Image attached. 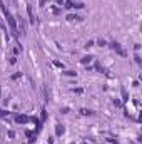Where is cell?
Segmentation results:
<instances>
[{
  "instance_id": "8992f818",
  "label": "cell",
  "mask_w": 142,
  "mask_h": 144,
  "mask_svg": "<svg viewBox=\"0 0 142 144\" xmlns=\"http://www.w3.org/2000/svg\"><path fill=\"white\" fill-rule=\"evenodd\" d=\"M27 14H28V19H30V22L35 23V17H33V12H32V5H27Z\"/></svg>"
},
{
  "instance_id": "277c9868",
  "label": "cell",
  "mask_w": 142,
  "mask_h": 144,
  "mask_svg": "<svg viewBox=\"0 0 142 144\" xmlns=\"http://www.w3.org/2000/svg\"><path fill=\"white\" fill-rule=\"evenodd\" d=\"M64 7H65V9H84V4H75V2H74V0H72V2H64Z\"/></svg>"
},
{
  "instance_id": "9a60e30c",
  "label": "cell",
  "mask_w": 142,
  "mask_h": 144,
  "mask_svg": "<svg viewBox=\"0 0 142 144\" xmlns=\"http://www.w3.org/2000/svg\"><path fill=\"white\" fill-rule=\"evenodd\" d=\"M97 44H99V45H100V47L107 45V42H105V40H104V39H99V40H97Z\"/></svg>"
},
{
  "instance_id": "44dd1931",
  "label": "cell",
  "mask_w": 142,
  "mask_h": 144,
  "mask_svg": "<svg viewBox=\"0 0 142 144\" xmlns=\"http://www.w3.org/2000/svg\"><path fill=\"white\" fill-rule=\"evenodd\" d=\"M84 144H89V142H84Z\"/></svg>"
},
{
  "instance_id": "7a4b0ae2",
  "label": "cell",
  "mask_w": 142,
  "mask_h": 144,
  "mask_svg": "<svg viewBox=\"0 0 142 144\" xmlns=\"http://www.w3.org/2000/svg\"><path fill=\"white\" fill-rule=\"evenodd\" d=\"M110 47H112V49H114V50L117 52L119 55H122V57H125V55H127V52H125L124 49H122V45H120L119 42H110Z\"/></svg>"
},
{
  "instance_id": "5b68a950",
  "label": "cell",
  "mask_w": 142,
  "mask_h": 144,
  "mask_svg": "<svg viewBox=\"0 0 142 144\" xmlns=\"http://www.w3.org/2000/svg\"><path fill=\"white\" fill-rule=\"evenodd\" d=\"M64 132H65V127H64V126H62V124H55V136H59V137H60Z\"/></svg>"
},
{
  "instance_id": "2e32d148",
  "label": "cell",
  "mask_w": 142,
  "mask_h": 144,
  "mask_svg": "<svg viewBox=\"0 0 142 144\" xmlns=\"http://www.w3.org/2000/svg\"><path fill=\"white\" fill-rule=\"evenodd\" d=\"M64 74H65V75H72V77H74V75H75V72H74V70H65Z\"/></svg>"
},
{
  "instance_id": "6da1fadb",
  "label": "cell",
  "mask_w": 142,
  "mask_h": 144,
  "mask_svg": "<svg viewBox=\"0 0 142 144\" xmlns=\"http://www.w3.org/2000/svg\"><path fill=\"white\" fill-rule=\"evenodd\" d=\"M0 9H2V12H4L5 14V19H7V22H9V25H10V30H12V34H14V35H17V20L14 19V15L10 14L9 10L5 9V5L2 4V2H0Z\"/></svg>"
},
{
  "instance_id": "4fadbf2b",
  "label": "cell",
  "mask_w": 142,
  "mask_h": 144,
  "mask_svg": "<svg viewBox=\"0 0 142 144\" xmlns=\"http://www.w3.org/2000/svg\"><path fill=\"white\" fill-rule=\"evenodd\" d=\"M45 119H47V111H45V109H42V117H40V121L44 122Z\"/></svg>"
},
{
  "instance_id": "e0dca14e",
  "label": "cell",
  "mask_w": 142,
  "mask_h": 144,
  "mask_svg": "<svg viewBox=\"0 0 142 144\" xmlns=\"http://www.w3.org/2000/svg\"><path fill=\"white\" fill-rule=\"evenodd\" d=\"M54 65H55V67H60V69H62V67H64V64H62V62H57V61L54 62Z\"/></svg>"
},
{
  "instance_id": "7c38bea8",
  "label": "cell",
  "mask_w": 142,
  "mask_h": 144,
  "mask_svg": "<svg viewBox=\"0 0 142 144\" xmlns=\"http://www.w3.org/2000/svg\"><path fill=\"white\" fill-rule=\"evenodd\" d=\"M20 77H22V72H15V74L12 75L10 79H12V80H17V79H20Z\"/></svg>"
},
{
  "instance_id": "8fae6325",
  "label": "cell",
  "mask_w": 142,
  "mask_h": 144,
  "mask_svg": "<svg viewBox=\"0 0 142 144\" xmlns=\"http://www.w3.org/2000/svg\"><path fill=\"white\" fill-rule=\"evenodd\" d=\"M120 92H122V99H124V101H129V94H127V91H125V87L120 89Z\"/></svg>"
},
{
  "instance_id": "30bf717a",
  "label": "cell",
  "mask_w": 142,
  "mask_h": 144,
  "mask_svg": "<svg viewBox=\"0 0 142 144\" xmlns=\"http://www.w3.org/2000/svg\"><path fill=\"white\" fill-rule=\"evenodd\" d=\"M80 114H82V116H92L94 112H92L90 109H85V107H82V109H80Z\"/></svg>"
},
{
  "instance_id": "ba28073f",
  "label": "cell",
  "mask_w": 142,
  "mask_h": 144,
  "mask_svg": "<svg viewBox=\"0 0 142 144\" xmlns=\"http://www.w3.org/2000/svg\"><path fill=\"white\" fill-rule=\"evenodd\" d=\"M92 59H94L92 55H85V57H82V61H80V62H82L84 65H87V64H90V62H92Z\"/></svg>"
},
{
  "instance_id": "d6986e66",
  "label": "cell",
  "mask_w": 142,
  "mask_h": 144,
  "mask_svg": "<svg viewBox=\"0 0 142 144\" xmlns=\"http://www.w3.org/2000/svg\"><path fill=\"white\" fill-rule=\"evenodd\" d=\"M109 142H110V144H119V142H117V141L114 139V137H110V139H109Z\"/></svg>"
},
{
  "instance_id": "5bb4252c",
  "label": "cell",
  "mask_w": 142,
  "mask_h": 144,
  "mask_svg": "<svg viewBox=\"0 0 142 144\" xmlns=\"http://www.w3.org/2000/svg\"><path fill=\"white\" fill-rule=\"evenodd\" d=\"M44 92H45V101L49 102V101H50V92H49V89L45 87V91H44Z\"/></svg>"
},
{
  "instance_id": "3957f363",
  "label": "cell",
  "mask_w": 142,
  "mask_h": 144,
  "mask_svg": "<svg viewBox=\"0 0 142 144\" xmlns=\"http://www.w3.org/2000/svg\"><path fill=\"white\" fill-rule=\"evenodd\" d=\"M28 121H30V119H28V116H25V114H18V116H15V122H17V124H27Z\"/></svg>"
},
{
  "instance_id": "ac0fdd59",
  "label": "cell",
  "mask_w": 142,
  "mask_h": 144,
  "mask_svg": "<svg viewBox=\"0 0 142 144\" xmlns=\"http://www.w3.org/2000/svg\"><path fill=\"white\" fill-rule=\"evenodd\" d=\"M92 45H94V40H89L87 44H85V47H87V49H89V47H92Z\"/></svg>"
},
{
  "instance_id": "ffe728a7",
  "label": "cell",
  "mask_w": 142,
  "mask_h": 144,
  "mask_svg": "<svg viewBox=\"0 0 142 144\" xmlns=\"http://www.w3.org/2000/svg\"><path fill=\"white\" fill-rule=\"evenodd\" d=\"M55 2H57L59 5H64V0H55Z\"/></svg>"
},
{
  "instance_id": "52a82bcc",
  "label": "cell",
  "mask_w": 142,
  "mask_h": 144,
  "mask_svg": "<svg viewBox=\"0 0 142 144\" xmlns=\"http://www.w3.org/2000/svg\"><path fill=\"white\" fill-rule=\"evenodd\" d=\"M67 20H69V22H74V20L80 22V20H82V17H79V15H74V14H69V15H67Z\"/></svg>"
},
{
  "instance_id": "9c48e42d",
  "label": "cell",
  "mask_w": 142,
  "mask_h": 144,
  "mask_svg": "<svg viewBox=\"0 0 142 144\" xmlns=\"http://www.w3.org/2000/svg\"><path fill=\"white\" fill-rule=\"evenodd\" d=\"M95 69L99 70L100 74H107V69H105V67H102V65L99 64V62H95Z\"/></svg>"
}]
</instances>
